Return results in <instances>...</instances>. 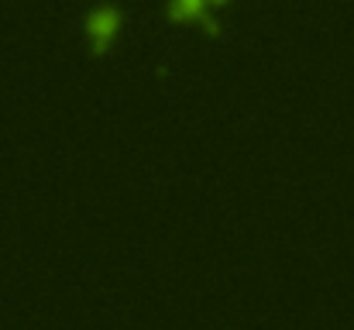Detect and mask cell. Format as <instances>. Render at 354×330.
I'll use <instances>...</instances> for the list:
<instances>
[{
  "mask_svg": "<svg viewBox=\"0 0 354 330\" xmlns=\"http://www.w3.org/2000/svg\"><path fill=\"white\" fill-rule=\"evenodd\" d=\"M210 3H227V0H210Z\"/></svg>",
  "mask_w": 354,
  "mask_h": 330,
  "instance_id": "3",
  "label": "cell"
},
{
  "mask_svg": "<svg viewBox=\"0 0 354 330\" xmlns=\"http://www.w3.org/2000/svg\"><path fill=\"white\" fill-rule=\"evenodd\" d=\"M118 24H120V14L114 7H100V10H93V14L86 17V38H90V45H93L97 55L107 52V48L114 45Z\"/></svg>",
  "mask_w": 354,
  "mask_h": 330,
  "instance_id": "1",
  "label": "cell"
},
{
  "mask_svg": "<svg viewBox=\"0 0 354 330\" xmlns=\"http://www.w3.org/2000/svg\"><path fill=\"white\" fill-rule=\"evenodd\" d=\"M207 7L210 0H169V17L183 24H210Z\"/></svg>",
  "mask_w": 354,
  "mask_h": 330,
  "instance_id": "2",
  "label": "cell"
}]
</instances>
